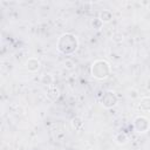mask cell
<instances>
[{
    "label": "cell",
    "instance_id": "cell-1",
    "mask_svg": "<svg viewBox=\"0 0 150 150\" xmlns=\"http://www.w3.org/2000/svg\"><path fill=\"white\" fill-rule=\"evenodd\" d=\"M57 48L63 54H71L77 48V39L73 34L66 33L61 35V38L57 41Z\"/></svg>",
    "mask_w": 150,
    "mask_h": 150
},
{
    "label": "cell",
    "instance_id": "cell-2",
    "mask_svg": "<svg viewBox=\"0 0 150 150\" xmlns=\"http://www.w3.org/2000/svg\"><path fill=\"white\" fill-rule=\"evenodd\" d=\"M91 74L96 79H100V80H103V79H107L110 74V66L107 61L104 60H97L93 63V67H91Z\"/></svg>",
    "mask_w": 150,
    "mask_h": 150
},
{
    "label": "cell",
    "instance_id": "cell-3",
    "mask_svg": "<svg viewBox=\"0 0 150 150\" xmlns=\"http://www.w3.org/2000/svg\"><path fill=\"white\" fill-rule=\"evenodd\" d=\"M101 102H102V105H103V107H105V108H111V107H114V105L117 103V97H116L115 93H112V91H107V93L103 94Z\"/></svg>",
    "mask_w": 150,
    "mask_h": 150
},
{
    "label": "cell",
    "instance_id": "cell-4",
    "mask_svg": "<svg viewBox=\"0 0 150 150\" xmlns=\"http://www.w3.org/2000/svg\"><path fill=\"white\" fill-rule=\"evenodd\" d=\"M134 125H135V129L138 131V132H145L148 129H149V121L143 117V116H138L137 118H135L134 121Z\"/></svg>",
    "mask_w": 150,
    "mask_h": 150
},
{
    "label": "cell",
    "instance_id": "cell-5",
    "mask_svg": "<svg viewBox=\"0 0 150 150\" xmlns=\"http://www.w3.org/2000/svg\"><path fill=\"white\" fill-rule=\"evenodd\" d=\"M47 94V97L49 98V100H52V101H55L57 97H59V95H60V91H59V88L56 87V86H54V84H50V86H48L47 87V91H46Z\"/></svg>",
    "mask_w": 150,
    "mask_h": 150
},
{
    "label": "cell",
    "instance_id": "cell-6",
    "mask_svg": "<svg viewBox=\"0 0 150 150\" xmlns=\"http://www.w3.org/2000/svg\"><path fill=\"white\" fill-rule=\"evenodd\" d=\"M26 68L30 71H35L40 68V62L36 60V59H29L27 62H26Z\"/></svg>",
    "mask_w": 150,
    "mask_h": 150
},
{
    "label": "cell",
    "instance_id": "cell-7",
    "mask_svg": "<svg viewBox=\"0 0 150 150\" xmlns=\"http://www.w3.org/2000/svg\"><path fill=\"white\" fill-rule=\"evenodd\" d=\"M138 108L143 111H149L150 110V97H144L141 100L139 104H138Z\"/></svg>",
    "mask_w": 150,
    "mask_h": 150
},
{
    "label": "cell",
    "instance_id": "cell-8",
    "mask_svg": "<svg viewBox=\"0 0 150 150\" xmlns=\"http://www.w3.org/2000/svg\"><path fill=\"white\" fill-rule=\"evenodd\" d=\"M115 141H116L118 144H124V143H127V141H128V136H127L125 134H123V132H120V134L115 137Z\"/></svg>",
    "mask_w": 150,
    "mask_h": 150
},
{
    "label": "cell",
    "instance_id": "cell-9",
    "mask_svg": "<svg viewBox=\"0 0 150 150\" xmlns=\"http://www.w3.org/2000/svg\"><path fill=\"white\" fill-rule=\"evenodd\" d=\"M41 81H42L45 84H47V86L53 84V83H52V82H53V79H52V76H50V75H48V74H45V75L42 76Z\"/></svg>",
    "mask_w": 150,
    "mask_h": 150
},
{
    "label": "cell",
    "instance_id": "cell-10",
    "mask_svg": "<svg viewBox=\"0 0 150 150\" xmlns=\"http://www.w3.org/2000/svg\"><path fill=\"white\" fill-rule=\"evenodd\" d=\"M110 19H111V14H110L109 12L104 11V12L101 13V18H100L101 21H109Z\"/></svg>",
    "mask_w": 150,
    "mask_h": 150
}]
</instances>
